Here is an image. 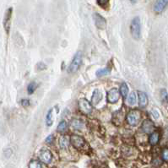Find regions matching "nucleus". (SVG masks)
Here are the masks:
<instances>
[{"label":"nucleus","mask_w":168,"mask_h":168,"mask_svg":"<svg viewBox=\"0 0 168 168\" xmlns=\"http://www.w3.org/2000/svg\"><path fill=\"white\" fill-rule=\"evenodd\" d=\"M130 32H131V35H132L133 39L139 40L140 38V35H141V25H140V17H135L131 21Z\"/></svg>","instance_id":"obj_1"},{"label":"nucleus","mask_w":168,"mask_h":168,"mask_svg":"<svg viewBox=\"0 0 168 168\" xmlns=\"http://www.w3.org/2000/svg\"><path fill=\"white\" fill-rule=\"evenodd\" d=\"M81 64H82V52H78L71 62V64L68 69V72L70 74H74L78 71Z\"/></svg>","instance_id":"obj_2"},{"label":"nucleus","mask_w":168,"mask_h":168,"mask_svg":"<svg viewBox=\"0 0 168 168\" xmlns=\"http://www.w3.org/2000/svg\"><path fill=\"white\" fill-rule=\"evenodd\" d=\"M141 119V114L138 110H132L128 112L127 116V121L131 126H137Z\"/></svg>","instance_id":"obj_3"},{"label":"nucleus","mask_w":168,"mask_h":168,"mask_svg":"<svg viewBox=\"0 0 168 168\" xmlns=\"http://www.w3.org/2000/svg\"><path fill=\"white\" fill-rule=\"evenodd\" d=\"M12 13H13V8H9L5 11L4 16H3V28L5 30V32L7 34L10 33V25H11V18H12Z\"/></svg>","instance_id":"obj_4"},{"label":"nucleus","mask_w":168,"mask_h":168,"mask_svg":"<svg viewBox=\"0 0 168 168\" xmlns=\"http://www.w3.org/2000/svg\"><path fill=\"white\" fill-rule=\"evenodd\" d=\"M78 105H79L80 111H82L83 113H85L86 115L91 113L93 107H92L91 104L87 100H86V99H80L79 102H78Z\"/></svg>","instance_id":"obj_5"},{"label":"nucleus","mask_w":168,"mask_h":168,"mask_svg":"<svg viewBox=\"0 0 168 168\" xmlns=\"http://www.w3.org/2000/svg\"><path fill=\"white\" fill-rule=\"evenodd\" d=\"M70 144L77 149H80L82 148L83 145H85V140L82 137L76 135V134H73L70 136Z\"/></svg>","instance_id":"obj_6"},{"label":"nucleus","mask_w":168,"mask_h":168,"mask_svg":"<svg viewBox=\"0 0 168 168\" xmlns=\"http://www.w3.org/2000/svg\"><path fill=\"white\" fill-rule=\"evenodd\" d=\"M93 19H94V21H95V26L97 28L100 29V30L106 29V26H107L106 19L101 15H99L98 13H95L93 15Z\"/></svg>","instance_id":"obj_7"},{"label":"nucleus","mask_w":168,"mask_h":168,"mask_svg":"<svg viewBox=\"0 0 168 168\" xmlns=\"http://www.w3.org/2000/svg\"><path fill=\"white\" fill-rule=\"evenodd\" d=\"M120 97V93L116 88H112L107 93V101L109 103H116L119 100Z\"/></svg>","instance_id":"obj_8"},{"label":"nucleus","mask_w":168,"mask_h":168,"mask_svg":"<svg viewBox=\"0 0 168 168\" xmlns=\"http://www.w3.org/2000/svg\"><path fill=\"white\" fill-rule=\"evenodd\" d=\"M40 160L42 163H45V164H49L51 162L52 159V155L50 150H48V149H43L41 150V153H40Z\"/></svg>","instance_id":"obj_9"},{"label":"nucleus","mask_w":168,"mask_h":168,"mask_svg":"<svg viewBox=\"0 0 168 168\" xmlns=\"http://www.w3.org/2000/svg\"><path fill=\"white\" fill-rule=\"evenodd\" d=\"M142 129L145 133H152L155 129V125L150 120H145L142 124Z\"/></svg>","instance_id":"obj_10"},{"label":"nucleus","mask_w":168,"mask_h":168,"mask_svg":"<svg viewBox=\"0 0 168 168\" xmlns=\"http://www.w3.org/2000/svg\"><path fill=\"white\" fill-rule=\"evenodd\" d=\"M168 4V1L166 0H160V1H156L154 5V10L155 12L157 13H161L163 10H165V8Z\"/></svg>","instance_id":"obj_11"},{"label":"nucleus","mask_w":168,"mask_h":168,"mask_svg":"<svg viewBox=\"0 0 168 168\" xmlns=\"http://www.w3.org/2000/svg\"><path fill=\"white\" fill-rule=\"evenodd\" d=\"M138 97H139V106L140 107L144 108L148 104V97L145 93L142 91L138 92Z\"/></svg>","instance_id":"obj_12"},{"label":"nucleus","mask_w":168,"mask_h":168,"mask_svg":"<svg viewBox=\"0 0 168 168\" xmlns=\"http://www.w3.org/2000/svg\"><path fill=\"white\" fill-rule=\"evenodd\" d=\"M70 144V138L69 136L64 135V136L60 137V140H59V146H60L61 149H67L69 148Z\"/></svg>","instance_id":"obj_13"},{"label":"nucleus","mask_w":168,"mask_h":168,"mask_svg":"<svg viewBox=\"0 0 168 168\" xmlns=\"http://www.w3.org/2000/svg\"><path fill=\"white\" fill-rule=\"evenodd\" d=\"M102 92L100 91L99 90H95L94 93H93V95L91 97V102L94 105L98 104L99 102L102 101Z\"/></svg>","instance_id":"obj_14"},{"label":"nucleus","mask_w":168,"mask_h":168,"mask_svg":"<svg viewBox=\"0 0 168 168\" xmlns=\"http://www.w3.org/2000/svg\"><path fill=\"white\" fill-rule=\"evenodd\" d=\"M159 140H160V134L158 132H153L149 138V142L151 145L154 146L158 144Z\"/></svg>","instance_id":"obj_15"},{"label":"nucleus","mask_w":168,"mask_h":168,"mask_svg":"<svg viewBox=\"0 0 168 168\" xmlns=\"http://www.w3.org/2000/svg\"><path fill=\"white\" fill-rule=\"evenodd\" d=\"M52 111H53V108H51L48 111L47 117H46V124L48 126H52V124H53V114H52Z\"/></svg>","instance_id":"obj_16"},{"label":"nucleus","mask_w":168,"mask_h":168,"mask_svg":"<svg viewBox=\"0 0 168 168\" xmlns=\"http://www.w3.org/2000/svg\"><path fill=\"white\" fill-rule=\"evenodd\" d=\"M111 73V69L110 68H104V69H101L96 71V76L97 77H103L106 75H108Z\"/></svg>","instance_id":"obj_17"},{"label":"nucleus","mask_w":168,"mask_h":168,"mask_svg":"<svg viewBox=\"0 0 168 168\" xmlns=\"http://www.w3.org/2000/svg\"><path fill=\"white\" fill-rule=\"evenodd\" d=\"M120 94L123 95L124 98L127 97L128 94V87L126 83H123L120 87Z\"/></svg>","instance_id":"obj_18"},{"label":"nucleus","mask_w":168,"mask_h":168,"mask_svg":"<svg viewBox=\"0 0 168 168\" xmlns=\"http://www.w3.org/2000/svg\"><path fill=\"white\" fill-rule=\"evenodd\" d=\"M127 103L129 106H133L136 103V94L134 92H131V94L127 98Z\"/></svg>","instance_id":"obj_19"},{"label":"nucleus","mask_w":168,"mask_h":168,"mask_svg":"<svg viewBox=\"0 0 168 168\" xmlns=\"http://www.w3.org/2000/svg\"><path fill=\"white\" fill-rule=\"evenodd\" d=\"M37 88V84L36 82H32L30 83L28 85V87H27V92H28L29 95H32L34 93L36 90Z\"/></svg>","instance_id":"obj_20"},{"label":"nucleus","mask_w":168,"mask_h":168,"mask_svg":"<svg viewBox=\"0 0 168 168\" xmlns=\"http://www.w3.org/2000/svg\"><path fill=\"white\" fill-rule=\"evenodd\" d=\"M71 126L74 128V129H80L83 127V124L79 120H73Z\"/></svg>","instance_id":"obj_21"},{"label":"nucleus","mask_w":168,"mask_h":168,"mask_svg":"<svg viewBox=\"0 0 168 168\" xmlns=\"http://www.w3.org/2000/svg\"><path fill=\"white\" fill-rule=\"evenodd\" d=\"M161 99H162V102H165V103L168 102V94L166 90L163 89L161 90Z\"/></svg>","instance_id":"obj_22"},{"label":"nucleus","mask_w":168,"mask_h":168,"mask_svg":"<svg viewBox=\"0 0 168 168\" xmlns=\"http://www.w3.org/2000/svg\"><path fill=\"white\" fill-rule=\"evenodd\" d=\"M29 168H41V162L38 161H32L29 163Z\"/></svg>","instance_id":"obj_23"},{"label":"nucleus","mask_w":168,"mask_h":168,"mask_svg":"<svg viewBox=\"0 0 168 168\" xmlns=\"http://www.w3.org/2000/svg\"><path fill=\"white\" fill-rule=\"evenodd\" d=\"M67 128V123L65 121H61L58 126H57V131L58 132H63L64 130L66 129Z\"/></svg>","instance_id":"obj_24"},{"label":"nucleus","mask_w":168,"mask_h":168,"mask_svg":"<svg viewBox=\"0 0 168 168\" xmlns=\"http://www.w3.org/2000/svg\"><path fill=\"white\" fill-rule=\"evenodd\" d=\"M162 159H163V161L168 162V149L167 148H166V149H164L163 150H162Z\"/></svg>","instance_id":"obj_25"},{"label":"nucleus","mask_w":168,"mask_h":168,"mask_svg":"<svg viewBox=\"0 0 168 168\" xmlns=\"http://www.w3.org/2000/svg\"><path fill=\"white\" fill-rule=\"evenodd\" d=\"M20 104L22 107H27L30 106V101H29L28 99H22L21 101H20Z\"/></svg>","instance_id":"obj_26"},{"label":"nucleus","mask_w":168,"mask_h":168,"mask_svg":"<svg viewBox=\"0 0 168 168\" xmlns=\"http://www.w3.org/2000/svg\"><path fill=\"white\" fill-rule=\"evenodd\" d=\"M97 3H98L100 6L103 7L105 5H107L108 3H109V1H107V0H98Z\"/></svg>","instance_id":"obj_27"},{"label":"nucleus","mask_w":168,"mask_h":168,"mask_svg":"<svg viewBox=\"0 0 168 168\" xmlns=\"http://www.w3.org/2000/svg\"><path fill=\"white\" fill-rule=\"evenodd\" d=\"M53 139H54V137L52 134H50L49 136L47 137V139L45 140V141H46V143H48V144H51L52 141H53Z\"/></svg>","instance_id":"obj_28"}]
</instances>
